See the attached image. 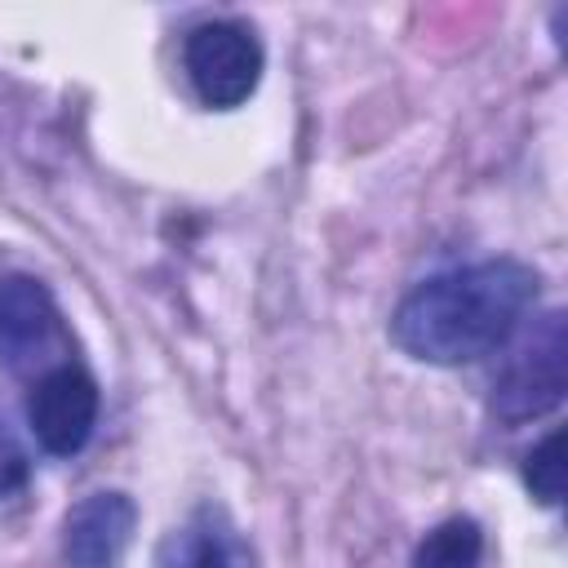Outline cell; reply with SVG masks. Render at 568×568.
Instances as JSON below:
<instances>
[{"label":"cell","instance_id":"277c9868","mask_svg":"<svg viewBox=\"0 0 568 568\" xmlns=\"http://www.w3.org/2000/svg\"><path fill=\"white\" fill-rule=\"evenodd\" d=\"M27 417H31V430H36V439H40L44 453L71 457L93 435V422H98V382L84 368H75V364L49 368L31 386Z\"/></svg>","mask_w":568,"mask_h":568},{"label":"cell","instance_id":"52a82bcc","mask_svg":"<svg viewBox=\"0 0 568 568\" xmlns=\"http://www.w3.org/2000/svg\"><path fill=\"white\" fill-rule=\"evenodd\" d=\"M160 568H262V564L222 506H200L191 528L164 537Z\"/></svg>","mask_w":568,"mask_h":568},{"label":"cell","instance_id":"30bf717a","mask_svg":"<svg viewBox=\"0 0 568 568\" xmlns=\"http://www.w3.org/2000/svg\"><path fill=\"white\" fill-rule=\"evenodd\" d=\"M31 475V462H27V448L18 444V435L0 422V497H9L13 488H22Z\"/></svg>","mask_w":568,"mask_h":568},{"label":"cell","instance_id":"9c48e42d","mask_svg":"<svg viewBox=\"0 0 568 568\" xmlns=\"http://www.w3.org/2000/svg\"><path fill=\"white\" fill-rule=\"evenodd\" d=\"M524 484L537 501L559 506L564 497V430H550L528 457H524Z\"/></svg>","mask_w":568,"mask_h":568},{"label":"cell","instance_id":"6da1fadb","mask_svg":"<svg viewBox=\"0 0 568 568\" xmlns=\"http://www.w3.org/2000/svg\"><path fill=\"white\" fill-rule=\"evenodd\" d=\"M537 271L515 257H493L422 280L390 315V337L404 355L457 368L493 355L515 337L537 302Z\"/></svg>","mask_w":568,"mask_h":568},{"label":"cell","instance_id":"7a4b0ae2","mask_svg":"<svg viewBox=\"0 0 568 568\" xmlns=\"http://www.w3.org/2000/svg\"><path fill=\"white\" fill-rule=\"evenodd\" d=\"M182 67L204 106L231 111L262 80V44L244 22H200L182 44Z\"/></svg>","mask_w":568,"mask_h":568},{"label":"cell","instance_id":"ba28073f","mask_svg":"<svg viewBox=\"0 0 568 568\" xmlns=\"http://www.w3.org/2000/svg\"><path fill=\"white\" fill-rule=\"evenodd\" d=\"M484 564V528L466 515L444 519L413 550V568H479Z\"/></svg>","mask_w":568,"mask_h":568},{"label":"cell","instance_id":"3957f363","mask_svg":"<svg viewBox=\"0 0 568 568\" xmlns=\"http://www.w3.org/2000/svg\"><path fill=\"white\" fill-rule=\"evenodd\" d=\"M564 359H568V337H564V315L550 311L546 324L519 346V355L506 364L501 382L493 386V408L501 422H528L550 413L564 399Z\"/></svg>","mask_w":568,"mask_h":568},{"label":"cell","instance_id":"8992f818","mask_svg":"<svg viewBox=\"0 0 568 568\" xmlns=\"http://www.w3.org/2000/svg\"><path fill=\"white\" fill-rule=\"evenodd\" d=\"M62 337L58 306L36 275H4L0 280V359L9 368H27L49 355Z\"/></svg>","mask_w":568,"mask_h":568},{"label":"cell","instance_id":"5b68a950","mask_svg":"<svg viewBox=\"0 0 568 568\" xmlns=\"http://www.w3.org/2000/svg\"><path fill=\"white\" fill-rule=\"evenodd\" d=\"M138 528V506L129 493H89L67 510L62 559L67 568H120Z\"/></svg>","mask_w":568,"mask_h":568}]
</instances>
